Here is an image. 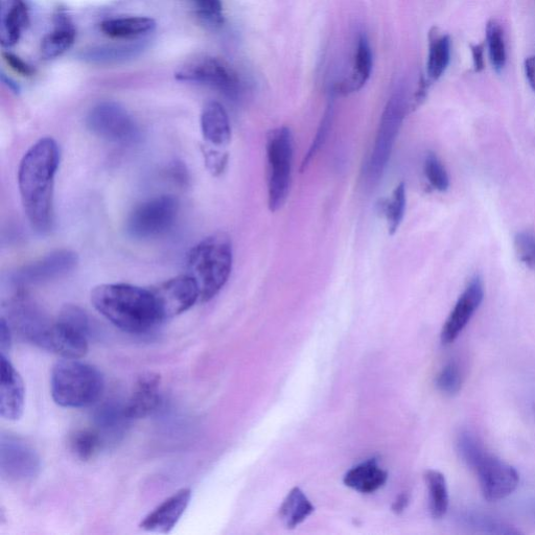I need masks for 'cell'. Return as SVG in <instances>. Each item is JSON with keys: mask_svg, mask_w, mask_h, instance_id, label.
Wrapping results in <instances>:
<instances>
[{"mask_svg": "<svg viewBox=\"0 0 535 535\" xmlns=\"http://www.w3.org/2000/svg\"><path fill=\"white\" fill-rule=\"evenodd\" d=\"M60 164V149L52 137L41 138L23 156L18 170V188L23 208L40 235L54 225V185Z\"/></svg>", "mask_w": 535, "mask_h": 535, "instance_id": "1", "label": "cell"}, {"mask_svg": "<svg viewBox=\"0 0 535 535\" xmlns=\"http://www.w3.org/2000/svg\"><path fill=\"white\" fill-rule=\"evenodd\" d=\"M91 304L128 334L149 333L162 322L151 289L128 284L100 285L91 292Z\"/></svg>", "mask_w": 535, "mask_h": 535, "instance_id": "2", "label": "cell"}, {"mask_svg": "<svg viewBox=\"0 0 535 535\" xmlns=\"http://www.w3.org/2000/svg\"><path fill=\"white\" fill-rule=\"evenodd\" d=\"M232 263V244L223 232L204 239L191 250L188 274L198 285L201 302L212 300L224 288L231 274Z\"/></svg>", "mask_w": 535, "mask_h": 535, "instance_id": "3", "label": "cell"}, {"mask_svg": "<svg viewBox=\"0 0 535 535\" xmlns=\"http://www.w3.org/2000/svg\"><path fill=\"white\" fill-rule=\"evenodd\" d=\"M104 387L100 370L80 359L63 358L53 367L51 392L61 407L80 409L96 404Z\"/></svg>", "mask_w": 535, "mask_h": 535, "instance_id": "4", "label": "cell"}, {"mask_svg": "<svg viewBox=\"0 0 535 535\" xmlns=\"http://www.w3.org/2000/svg\"><path fill=\"white\" fill-rule=\"evenodd\" d=\"M268 204L270 211H279L291 190L294 143L290 129L272 130L267 138Z\"/></svg>", "mask_w": 535, "mask_h": 535, "instance_id": "5", "label": "cell"}, {"mask_svg": "<svg viewBox=\"0 0 535 535\" xmlns=\"http://www.w3.org/2000/svg\"><path fill=\"white\" fill-rule=\"evenodd\" d=\"M89 320L79 307L65 306L39 347L66 359H82L88 352Z\"/></svg>", "mask_w": 535, "mask_h": 535, "instance_id": "6", "label": "cell"}, {"mask_svg": "<svg viewBox=\"0 0 535 535\" xmlns=\"http://www.w3.org/2000/svg\"><path fill=\"white\" fill-rule=\"evenodd\" d=\"M406 108L405 91L399 88L394 91L382 114L374 149L368 161L367 175L370 182L379 181L388 166L403 125Z\"/></svg>", "mask_w": 535, "mask_h": 535, "instance_id": "7", "label": "cell"}, {"mask_svg": "<svg viewBox=\"0 0 535 535\" xmlns=\"http://www.w3.org/2000/svg\"><path fill=\"white\" fill-rule=\"evenodd\" d=\"M179 203L173 196H158L134 208L128 218L127 231L135 239L148 240L160 237L174 226Z\"/></svg>", "mask_w": 535, "mask_h": 535, "instance_id": "8", "label": "cell"}, {"mask_svg": "<svg viewBox=\"0 0 535 535\" xmlns=\"http://www.w3.org/2000/svg\"><path fill=\"white\" fill-rule=\"evenodd\" d=\"M175 78L182 82L214 88L228 98L237 99L242 91L238 74L225 61L212 56H198L184 63Z\"/></svg>", "mask_w": 535, "mask_h": 535, "instance_id": "9", "label": "cell"}, {"mask_svg": "<svg viewBox=\"0 0 535 535\" xmlns=\"http://www.w3.org/2000/svg\"><path fill=\"white\" fill-rule=\"evenodd\" d=\"M91 133L113 144H132L138 128L129 112L120 104L103 102L93 107L86 119Z\"/></svg>", "mask_w": 535, "mask_h": 535, "instance_id": "10", "label": "cell"}, {"mask_svg": "<svg viewBox=\"0 0 535 535\" xmlns=\"http://www.w3.org/2000/svg\"><path fill=\"white\" fill-rule=\"evenodd\" d=\"M156 300L161 321L174 318L190 310L200 301V292L195 279L179 275L151 289Z\"/></svg>", "mask_w": 535, "mask_h": 535, "instance_id": "11", "label": "cell"}, {"mask_svg": "<svg viewBox=\"0 0 535 535\" xmlns=\"http://www.w3.org/2000/svg\"><path fill=\"white\" fill-rule=\"evenodd\" d=\"M482 495L488 502L501 501L513 494L520 483V474L509 463L487 453L475 469Z\"/></svg>", "mask_w": 535, "mask_h": 535, "instance_id": "12", "label": "cell"}, {"mask_svg": "<svg viewBox=\"0 0 535 535\" xmlns=\"http://www.w3.org/2000/svg\"><path fill=\"white\" fill-rule=\"evenodd\" d=\"M37 452L18 437L4 435L0 444V470L2 475L14 481H29L40 472Z\"/></svg>", "mask_w": 535, "mask_h": 535, "instance_id": "13", "label": "cell"}, {"mask_svg": "<svg viewBox=\"0 0 535 535\" xmlns=\"http://www.w3.org/2000/svg\"><path fill=\"white\" fill-rule=\"evenodd\" d=\"M484 299V285L482 279L474 277L456 302L449 315L440 339L444 345L452 344L463 332L477 312Z\"/></svg>", "mask_w": 535, "mask_h": 535, "instance_id": "14", "label": "cell"}, {"mask_svg": "<svg viewBox=\"0 0 535 535\" xmlns=\"http://www.w3.org/2000/svg\"><path fill=\"white\" fill-rule=\"evenodd\" d=\"M77 265V253L71 250H58L23 267L16 274V278L17 282L22 285L41 284L65 276L74 271Z\"/></svg>", "mask_w": 535, "mask_h": 535, "instance_id": "15", "label": "cell"}, {"mask_svg": "<svg viewBox=\"0 0 535 535\" xmlns=\"http://www.w3.org/2000/svg\"><path fill=\"white\" fill-rule=\"evenodd\" d=\"M2 379H0V414L5 420L16 422L21 418L26 404V387L18 371L6 355H0Z\"/></svg>", "mask_w": 535, "mask_h": 535, "instance_id": "16", "label": "cell"}, {"mask_svg": "<svg viewBox=\"0 0 535 535\" xmlns=\"http://www.w3.org/2000/svg\"><path fill=\"white\" fill-rule=\"evenodd\" d=\"M192 500L190 488H182L157 506L139 525L143 530L169 533L177 525Z\"/></svg>", "mask_w": 535, "mask_h": 535, "instance_id": "17", "label": "cell"}, {"mask_svg": "<svg viewBox=\"0 0 535 535\" xmlns=\"http://www.w3.org/2000/svg\"><path fill=\"white\" fill-rule=\"evenodd\" d=\"M161 379L154 372H147L134 385L131 397L124 407L128 420H141L154 413L161 403Z\"/></svg>", "mask_w": 535, "mask_h": 535, "instance_id": "18", "label": "cell"}, {"mask_svg": "<svg viewBox=\"0 0 535 535\" xmlns=\"http://www.w3.org/2000/svg\"><path fill=\"white\" fill-rule=\"evenodd\" d=\"M30 23L25 0H2L0 13V41L5 48L17 44Z\"/></svg>", "mask_w": 535, "mask_h": 535, "instance_id": "19", "label": "cell"}, {"mask_svg": "<svg viewBox=\"0 0 535 535\" xmlns=\"http://www.w3.org/2000/svg\"><path fill=\"white\" fill-rule=\"evenodd\" d=\"M201 131L205 141L225 147L231 141V126L225 108L218 102L207 103L201 113Z\"/></svg>", "mask_w": 535, "mask_h": 535, "instance_id": "20", "label": "cell"}, {"mask_svg": "<svg viewBox=\"0 0 535 535\" xmlns=\"http://www.w3.org/2000/svg\"><path fill=\"white\" fill-rule=\"evenodd\" d=\"M456 520L462 528L474 533L491 535H517L521 530L493 515L483 513L478 509H464L459 511Z\"/></svg>", "mask_w": 535, "mask_h": 535, "instance_id": "21", "label": "cell"}, {"mask_svg": "<svg viewBox=\"0 0 535 535\" xmlns=\"http://www.w3.org/2000/svg\"><path fill=\"white\" fill-rule=\"evenodd\" d=\"M77 36L73 23L64 13L55 17V29L46 35L40 45V56L44 60H53L66 53L75 43Z\"/></svg>", "mask_w": 535, "mask_h": 535, "instance_id": "22", "label": "cell"}, {"mask_svg": "<svg viewBox=\"0 0 535 535\" xmlns=\"http://www.w3.org/2000/svg\"><path fill=\"white\" fill-rule=\"evenodd\" d=\"M387 473L375 459L364 461L344 476V484L361 494L376 493L387 481Z\"/></svg>", "mask_w": 535, "mask_h": 535, "instance_id": "23", "label": "cell"}, {"mask_svg": "<svg viewBox=\"0 0 535 535\" xmlns=\"http://www.w3.org/2000/svg\"><path fill=\"white\" fill-rule=\"evenodd\" d=\"M100 29L110 38L130 39L152 33L156 29V21L146 16L118 17L104 20Z\"/></svg>", "mask_w": 535, "mask_h": 535, "instance_id": "24", "label": "cell"}, {"mask_svg": "<svg viewBox=\"0 0 535 535\" xmlns=\"http://www.w3.org/2000/svg\"><path fill=\"white\" fill-rule=\"evenodd\" d=\"M372 71V52L366 35H360L357 42L354 69L351 78L338 86L340 93H351L360 90L369 80Z\"/></svg>", "mask_w": 535, "mask_h": 535, "instance_id": "25", "label": "cell"}, {"mask_svg": "<svg viewBox=\"0 0 535 535\" xmlns=\"http://www.w3.org/2000/svg\"><path fill=\"white\" fill-rule=\"evenodd\" d=\"M144 51V45L120 44L101 45L91 48L82 53V59L86 62L98 65H108L132 60Z\"/></svg>", "mask_w": 535, "mask_h": 535, "instance_id": "26", "label": "cell"}, {"mask_svg": "<svg viewBox=\"0 0 535 535\" xmlns=\"http://www.w3.org/2000/svg\"><path fill=\"white\" fill-rule=\"evenodd\" d=\"M315 507L306 494L295 487L288 494L284 503L279 509V517L287 528H295L305 522L313 513Z\"/></svg>", "mask_w": 535, "mask_h": 535, "instance_id": "27", "label": "cell"}, {"mask_svg": "<svg viewBox=\"0 0 535 535\" xmlns=\"http://www.w3.org/2000/svg\"><path fill=\"white\" fill-rule=\"evenodd\" d=\"M425 480L429 493L430 513L436 520L443 519L447 515L450 505L446 477L443 473L429 470L425 474Z\"/></svg>", "mask_w": 535, "mask_h": 535, "instance_id": "28", "label": "cell"}, {"mask_svg": "<svg viewBox=\"0 0 535 535\" xmlns=\"http://www.w3.org/2000/svg\"><path fill=\"white\" fill-rule=\"evenodd\" d=\"M451 60L450 37L439 36L431 40L427 64L428 76L436 81L445 74Z\"/></svg>", "mask_w": 535, "mask_h": 535, "instance_id": "29", "label": "cell"}, {"mask_svg": "<svg viewBox=\"0 0 535 535\" xmlns=\"http://www.w3.org/2000/svg\"><path fill=\"white\" fill-rule=\"evenodd\" d=\"M456 451L462 462L475 471L477 465L488 453L479 437L470 430H462L456 439Z\"/></svg>", "mask_w": 535, "mask_h": 535, "instance_id": "30", "label": "cell"}, {"mask_svg": "<svg viewBox=\"0 0 535 535\" xmlns=\"http://www.w3.org/2000/svg\"><path fill=\"white\" fill-rule=\"evenodd\" d=\"M103 435L99 430H79L75 432L69 446L72 452L82 461H89L97 456L103 446Z\"/></svg>", "mask_w": 535, "mask_h": 535, "instance_id": "31", "label": "cell"}, {"mask_svg": "<svg viewBox=\"0 0 535 535\" xmlns=\"http://www.w3.org/2000/svg\"><path fill=\"white\" fill-rule=\"evenodd\" d=\"M486 44L494 68L501 72L506 64V46L503 31L495 20L487 25Z\"/></svg>", "mask_w": 535, "mask_h": 535, "instance_id": "32", "label": "cell"}, {"mask_svg": "<svg viewBox=\"0 0 535 535\" xmlns=\"http://www.w3.org/2000/svg\"><path fill=\"white\" fill-rule=\"evenodd\" d=\"M406 189L404 183L395 188L391 199L385 205V215L388 222V229L391 235L400 228L406 209Z\"/></svg>", "mask_w": 535, "mask_h": 535, "instance_id": "33", "label": "cell"}, {"mask_svg": "<svg viewBox=\"0 0 535 535\" xmlns=\"http://www.w3.org/2000/svg\"><path fill=\"white\" fill-rule=\"evenodd\" d=\"M437 389L449 397L458 394L463 384V374L460 365L451 361L440 370L436 378Z\"/></svg>", "mask_w": 535, "mask_h": 535, "instance_id": "34", "label": "cell"}, {"mask_svg": "<svg viewBox=\"0 0 535 535\" xmlns=\"http://www.w3.org/2000/svg\"><path fill=\"white\" fill-rule=\"evenodd\" d=\"M425 175L436 191L446 192L450 186V178L443 162L433 153L425 159Z\"/></svg>", "mask_w": 535, "mask_h": 535, "instance_id": "35", "label": "cell"}, {"mask_svg": "<svg viewBox=\"0 0 535 535\" xmlns=\"http://www.w3.org/2000/svg\"><path fill=\"white\" fill-rule=\"evenodd\" d=\"M333 122V106H329L327 111H325L316 136L314 138L313 144L310 147L308 154L306 155L304 161L301 164V171H305L312 159L317 155L325 141L329 136Z\"/></svg>", "mask_w": 535, "mask_h": 535, "instance_id": "36", "label": "cell"}, {"mask_svg": "<svg viewBox=\"0 0 535 535\" xmlns=\"http://www.w3.org/2000/svg\"><path fill=\"white\" fill-rule=\"evenodd\" d=\"M515 248L521 262L535 271V234L520 232L515 239Z\"/></svg>", "mask_w": 535, "mask_h": 535, "instance_id": "37", "label": "cell"}, {"mask_svg": "<svg viewBox=\"0 0 535 535\" xmlns=\"http://www.w3.org/2000/svg\"><path fill=\"white\" fill-rule=\"evenodd\" d=\"M201 18L215 26L224 22L223 5L221 0H192Z\"/></svg>", "mask_w": 535, "mask_h": 535, "instance_id": "38", "label": "cell"}, {"mask_svg": "<svg viewBox=\"0 0 535 535\" xmlns=\"http://www.w3.org/2000/svg\"><path fill=\"white\" fill-rule=\"evenodd\" d=\"M3 57L15 73L23 77H32L35 74L34 68L15 54L4 52Z\"/></svg>", "mask_w": 535, "mask_h": 535, "instance_id": "39", "label": "cell"}, {"mask_svg": "<svg viewBox=\"0 0 535 535\" xmlns=\"http://www.w3.org/2000/svg\"><path fill=\"white\" fill-rule=\"evenodd\" d=\"M12 347V333L10 329V324L6 318H2L0 321V352L3 355L11 351Z\"/></svg>", "mask_w": 535, "mask_h": 535, "instance_id": "40", "label": "cell"}, {"mask_svg": "<svg viewBox=\"0 0 535 535\" xmlns=\"http://www.w3.org/2000/svg\"><path fill=\"white\" fill-rule=\"evenodd\" d=\"M206 165L212 173L219 174L223 171L226 165V157L215 151H209L205 154Z\"/></svg>", "mask_w": 535, "mask_h": 535, "instance_id": "41", "label": "cell"}, {"mask_svg": "<svg viewBox=\"0 0 535 535\" xmlns=\"http://www.w3.org/2000/svg\"><path fill=\"white\" fill-rule=\"evenodd\" d=\"M525 73L530 86L535 90V56L525 61Z\"/></svg>", "mask_w": 535, "mask_h": 535, "instance_id": "42", "label": "cell"}, {"mask_svg": "<svg viewBox=\"0 0 535 535\" xmlns=\"http://www.w3.org/2000/svg\"><path fill=\"white\" fill-rule=\"evenodd\" d=\"M473 51V58H474V65L477 72H480L484 65L483 60V52H484V46L483 44L475 45L472 48Z\"/></svg>", "mask_w": 535, "mask_h": 535, "instance_id": "43", "label": "cell"}, {"mask_svg": "<svg viewBox=\"0 0 535 535\" xmlns=\"http://www.w3.org/2000/svg\"><path fill=\"white\" fill-rule=\"evenodd\" d=\"M409 503V497L406 494H402L397 501L393 504V511L394 513L400 514L404 509L407 507Z\"/></svg>", "mask_w": 535, "mask_h": 535, "instance_id": "44", "label": "cell"}, {"mask_svg": "<svg viewBox=\"0 0 535 535\" xmlns=\"http://www.w3.org/2000/svg\"><path fill=\"white\" fill-rule=\"evenodd\" d=\"M529 511L532 519L535 521V502L530 505Z\"/></svg>", "mask_w": 535, "mask_h": 535, "instance_id": "45", "label": "cell"}, {"mask_svg": "<svg viewBox=\"0 0 535 535\" xmlns=\"http://www.w3.org/2000/svg\"><path fill=\"white\" fill-rule=\"evenodd\" d=\"M533 412H534V414H535V401H534V403H533Z\"/></svg>", "mask_w": 535, "mask_h": 535, "instance_id": "46", "label": "cell"}]
</instances>
